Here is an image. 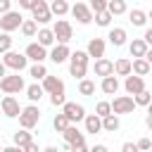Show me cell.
<instances>
[{
    "label": "cell",
    "instance_id": "1",
    "mask_svg": "<svg viewBox=\"0 0 152 152\" xmlns=\"http://www.w3.org/2000/svg\"><path fill=\"white\" fill-rule=\"evenodd\" d=\"M62 138H64V147L71 150V152H86L88 145H86V133L78 131L76 124H69L64 131H62Z\"/></svg>",
    "mask_w": 152,
    "mask_h": 152
},
{
    "label": "cell",
    "instance_id": "2",
    "mask_svg": "<svg viewBox=\"0 0 152 152\" xmlns=\"http://www.w3.org/2000/svg\"><path fill=\"white\" fill-rule=\"evenodd\" d=\"M19 126L21 128H36L38 126V121H40V107H38V102H28L26 107H21V112H19Z\"/></svg>",
    "mask_w": 152,
    "mask_h": 152
},
{
    "label": "cell",
    "instance_id": "3",
    "mask_svg": "<svg viewBox=\"0 0 152 152\" xmlns=\"http://www.w3.org/2000/svg\"><path fill=\"white\" fill-rule=\"evenodd\" d=\"M24 88H26V83H24V76H19V71L5 74V76L0 78V90H2V93H10V95H19Z\"/></svg>",
    "mask_w": 152,
    "mask_h": 152
},
{
    "label": "cell",
    "instance_id": "4",
    "mask_svg": "<svg viewBox=\"0 0 152 152\" xmlns=\"http://www.w3.org/2000/svg\"><path fill=\"white\" fill-rule=\"evenodd\" d=\"M2 64L7 66V69H12V71H24L26 66H28V59H26V55L24 52H17V50H7V52H2Z\"/></svg>",
    "mask_w": 152,
    "mask_h": 152
},
{
    "label": "cell",
    "instance_id": "5",
    "mask_svg": "<svg viewBox=\"0 0 152 152\" xmlns=\"http://www.w3.org/2000/svg\"><path fill=\"white\" fill-rule=\"evenodd\" d=\"M109 107H112V114H116V116H124V114H133L135 112V102H133V95H116L112 102H109Z\"/></svg>",
    "mask_w": 152,
    "mask_h": 152
},
{
    "label": "cell",
    "instance_id": "6",
    "mask_svg": "<svg viewBox=\"0 0 152 152\" xmlns=\"http://www.w3.org/2000/svg\"><path fill=\"white\" fill-rule=\"evenodd\" d=\"M52 33H55V43H71V38H74V26H71V21H66V19H57L55 24H52Z\"/></svg>",
    "mask_w": 152,
    "mask_h": 152
},
{
    "label": "cell",
    "instance_id": "7",
    "mask_svg": "<svg viewBox=\"0 0 152 152\" xmlns=\"http://www.w3.org/2000/svg\"><path fill=\"white\" fill-rule=\"evenodd\" d=\"M21 12L19 10H7L0 14V31L5 33H12V31H19V24H21Z\"/></svg>",
    "mask_w": 152,
    "mask_h": 152
},
{
    "label": "cell",
    "instance_id": "8",
    "mask_svg": "<svg viewBox=\"0 0 152 152\" xmlns=\"http://www.w3.org/2000/svg\"><path fill=\"white\" fill-rule=\"evenodd\" d=\"M28 12H31V19H33L36 24H40V26H45V24L52 21V12H50V7H48L45 0H36Z\"/></svg>",
    "mask_w": 152,
    "mask_h": 152
},
{
    "label": "cell",
    "instance_id": "9",
    "mask_svg": "<svg viewBox=\"0 0 152 152\" xmlns=\"http://www.w3.org/2000/svg\"><path fill=\"white\" fill-rule=\"evenodd\" d=\"M69 14H71L81 26L93 24V10L88 7V2H76V5H71V7H69Z\"/></svg>",
    "mask_w": 152,
    "mask_h": 152
},
{
    "label": "cell",
    "instance_id": "10",
    "mask_svg": "<svg viewBox=\"0 0 152 152\" xmlns=\"http://www.w3.org/2000/svg\"><path fill=\"white\" fill-rule=\"evenodd\" d=\"M59 109H62V114H64L71 124H78V121H83V116H86V107H83L81 102H69V100H64V104H62Z\"/></svg>",
    "mask_w": 152,
    "mask_h": 152
},
{
    "label": "cell",
    "instance_id": "11",
    "mask_svg": "<svg viewBox=\"0 0 152 152\" xmlns=\"http://www.w3.org/2000/svg\"><path fill=\"white\" fill-rule=\"evenodd\" d=\"M0 112H2L7 119H17L19 112H21V104H19V100H17L14 95L5 93V97H0Z\"/></svg>",
    "mask_w": 152,
    "mask_h": 152
},
{
    "label": "cell",
    "instance_id": "12",
    "mask_svg": "<svg viewBox=\"0 0 152 152\" xmlns=\"http://www.w3.org/2000/svg\"><path fill=\"white\" fill-rule=\"evenodd\" d=\"M107 43L114 45V48H124L128 43V31L124 26H109L107 31Z\"/></svg>",
    "mask_w": 152,
    "mask_h": 152
},
{
    "label": "cell",
    "instance_id": "13",
    "mask_svg": "<svg viewBox=\"0 0 152 152\" xmlns=\"http://www.w3.org/2000/svg\"><path fill=\"white\" fill-rule=\"evenodd\" d=\"M69 43H55V45H50V50H48V59H52L55 64H64L66 59H69Z\"/></svg>",
    "mask_w": 152,
    "mask_h": 152
},
{
    "label": "cell",
    "instance_id": "14",
    "mask_svg": "<svg viewBox=\"0 0 152 152\" xmlns=\"http://www.w3.org/2000/svg\"><path fill=\"white\" fill-rule=\"evenodd\" d=\"M24 55H26L28 62H45V59H48V48H43L38 40H33V43L26 45Z\"/></svg>",
    "mask_w": 152,
    "mask_h": 152
},
{
    "label": "cell",
    "instance_id": "15",
    "mask_svg": "<svg viewBox=\"0 0 152 152\" xmlns=\"http://www.w3.org/2000/svg\"><path fill=\"white\" fill-rule=\"evenodd\" d=\"M142 88H147V86H145V76H138V74L124 76V90H126L128 95H135V93H140Z\"/></svg>",
    "mask_w": 152,
    "mask_h": 152
},
{
    "label": "cell",
    "instance_id": "16",
    "mask_svg": "<svg viewBox=\"0 0 152 152\" xmlns=\"http://www.w3.org/2000/svg\"><path fill=\"white\" fill-rule=\"evenodd\" d=\"M104 50H107V40H104V38H90L88 45H86V52H88V57H93V59L104 57Z\"/></svg>",
    "mask_w": 152,
    "mask_h": 152
},
{
    "label": "cell",
    "instance_id": "17",
    "mask_svg": "<svg viewBox=\"0 0 152 152\" xmlns=\"http://www.w3.org/2000/svg\"><path fill=\"white\" fill-rule=\"evenodd\" d=\"M119 88H121V83H119V78H116L114 74L102 76V81H100V90H102L104 95H116Z\"/></svg>",
    "mask_w": 152,
    "mask_h": 152
},
{
    "label": "cell",
    "instance_id": "18",
    "mask_svg": "<svg viewBox=\"0 0 152 152\" xmlns=\"http://www.w3.org/2000/svg\"><path fill=\"white\" fill-rule=\"evenodd\" d=\"M150 71H152V62H147L145 57H133V59H131V74L147 76Z\"/></svg>",
    "mask_w": 152,
    "mask_h": 152
},
{
    "label": "cell",
    "instance_id": "19",
    "mask_svg": "<svg viewBox=\"0 0 152 152\" xmlns=\"http://www.w3.org/2000/svg\"><path fill=\"white\" fill-rule=\"evenodd\" d=\"M40 86H43L45 95H48V93H55V90H64V81L57 78V76H50V74H45V76L40 78Z\"/></svg>",
    "mask_w": 152,
    "mask_h": 152
},
{
    "label": "cell",
    "instance_id": "20",
    "mask_svg": "<svg viewBox=\"0 0 152 152\" xmlns=\"http://www.w3.org/2000/svg\"><path fill=\"white\" fill-rule=\"evenodd\" d=\"M93 71H95V76H107V74H114V64H112V59H107V57H97L95 59V64H93Z\"/></svg>",
    "mask_w": 152,
    "mask_h": 152
},
{
    "label": "cell",
    "instance_id": "21",
    "mask_svg": "<svg viewBox=\"0 0 152 152\" xmlns=\"http://www.w3.org/2000/svg\"><path fill=\"white\" fill-rule=\"evenodd\" d=\"M83 126H86V133H93V135L102 133V121H100L97 114H86L83 116Z\"/></svg>",
    "mask_w": 152,
    "mask_h": 152
},
{
    "label": "cell",
    "instance_id": "22",
    "mask_svg": "<svg viewBox=\"0 0 152 152\" xmlns=\"http://www.w3.org/2000/svg\"><path fill=\"white\" fill-rule=\"evenodd\" d=\"M24 93H26V97H28V102H40V100H43V95H45V90H43V86H40L38 81H33V83H28V86L24 88Z\"/></svg>",
    "mask_w": 152,
    "mask_h": 152
},
{
    "label": "cell",
    "instance_id": "23",
    "mask_svg": "<svg viewBox=\"0 0 152 152\" xmlns=\"http://www.w3.org/2000/svg\"><path fill=\"white\" fill-rule=\"evenodd\" d=\"M100 121H102V131L104 133H116L119 131V126H121V121H119V116L116 114H104V116H100Z\"/></svg>",
    "mask_w": 152,
    "mask_h": 152
},
{
    "label": "cell",
    "instance_id": "24",
    "mask_svg": "<svg viewBox=\"0 0 152 152\" xmlns=\"http://www.w3.org/2000/svg\"><path fill=\"white\" fill-rule=\"evenodd\" d=\"M33 38H38V43H40L43 48L55 45V33H52V28H48V26H40V28L36 31V36H33Z\"/></svg>",
    "mask_w": 152,
    "mask_h": 152
},
{
    "label": "cell",
    "instance_id": "25",
    "mask_svg": "<svg viewBox=\"0 0 152 152\" xmlns=\"http://www.w3.org/2000/svg\"><path fill=\"white\" fill-rule=\"evenodd\" d=\"M147 48H150V45H147L142 38H133V40L128 43V52H131V57H145Z\"/></svg>",
    "mask_w": 152,
    "mask_h": 152
},
{
    "label": "cell",
    "instance_id": "26",
    "mask_svg": "<svg viewBox=\"0 0 152 152\" xmlns=\"http://www.w3.org/2000/svg\"><path fill=\"white\" fill-rule=\"evenodd\" d=\"M128 21H131L133 26H147V12L140 10V7H133V10L128 12Z\"/></svg>",
    "mask_w": 152,
    "mask_h": 152
},
{
    "label": "cell",
    "instance_id": "27",
    "mask_svg": "<svg viewBox=\"0 0 152 152\" xmlns=\"http://www.w3.org/2000/svg\"><path fill=\"white\" fill-rule=\"evenodd\" d=\"M107 12L112 17H121L128 12V5H126V0H107Z\"/></svg>",
    "mask_w": 152,
    "mask_h": 152
},
{
    "label": "cell",
    "instance_id": "28",
    "mask_svg": "<svg viewBox=\"0 0 152 152\" xmlns=\"http://www.w3.org/2000/svg\"><path fill=\"white\" fill-rule=\"evenodd\" d=\"M114 64V76H128L131 74V57H119Z\"/></svg>",
    "mask_w": 152,
    "mask_h": 152
},
{
    "label": "cell",
    "instance_id": "29",
    "mask_svg": "<svg viewBox=\"0 0 152 152\" xmlns=\"http://www.w3.org/2000/svg\"><path fill=\"white\" fill-rule=\"evenodd\" d=\"M31 140H33V133H28V128H21V131H17V133L12 135V142H14L17 147H21V150H24Z\"/></svg>",
    "mask_w": 152,
    "mask_h": 152
},
{
    "label": "cell",
    "instance_id": "30",
    "mask_svg": "<svg viewBox=\"0 0 152 152\" xmlns=\"http://www.w3.org/2000/svg\"><path fill=\"white\" fill-rule=\"evenodd\" d=\"M78 95H86V97L95 95V81H93V78H88V76L78 78Z\"/></svg>",
    "mask_w": 152,
    "mask_h": 152
},
{
    "label": "cell",
    "instance_id": "31",
    "mask_svg": "<svg viewBox=\"0 0 152 152\" xmlns=\"http://www.w3.org/2000/svg\"><path fill=\"white\" fill-rule=\"evenodd\" d=\"M48 7L52 12V17H66L69 14V2L66 0H52Z\"/></svg>",
    "mask_w": 152,
    "mask_h": 152
},
{
    "label": "cell",
    "instance_id": "32",
    "mask_svg": "<svg viewBox=\"0 0 152 152\" xmlns=\"http://www.w3.org/2000/svg\"><path fill=\"white\" fill-rule=\"evenodd\" d=\"M19 31H21V36H24V38H33V36H36V31H38V24H36L33 19H21Z\"/></svg>",
    "mask_w": 152,
    "mask_h": 152
},
{
    "label": "cell",
    "instance_id": "33",
    "mask_svg": "<svg viewBox=\"0 0 152 152\" xmlns=\"http://www.w3.org/2000/svg\"><path fill=\"white\" fill-rule=\"evenodd\" d=\"M45 74H48V66H45V62H33V64L28 66V76H31L33 81H40Z\"/></svg>",
    "mask_w": 152,
    "mask_h": 152
},
{
    "label": "cell",
    "instance_id": "34",
    "mask_svg": "<svg viewBox=\"0 0 152 152\" xmlns=\"http://www.w3.org/2000/svg\"><path fill=\"white\" fill-rule=\"evenodd\" d=\"M112 19H114V17H112L107 10H102V12H95V14H93V21H95L97 26H102V28H109V26H112Z\"/></svg>",
    "mask_w": 152,
    "mask_h": 152
},
{
    "label": "cell",
    "instance_id": "35",
    "mask_svg": "<svg viewBox=\"0 0 152 152\" xmlns=\"http://www.w3.org/2000/svg\"><path fill=\"white\" fill-rule=\"evenodd\" d=\"M133 102H135V107H150V102H152V93H150L147 88H142L140 93L133 95Z\"/></svg>",
    "mask_w": 152,
    "mask_h": 152
},
{
    "label": "cell",
    "instance_id": "36",
    "mask_svg": "<svg viewBox=\"0 0 152 152\" xmlns=\"http://www.w3.org/2000/svg\"><path fill=\"white\" fill-rule=\"evenodd\" d=\"M88 62H90V57H88L86 50H74V52H69V64H88Z\"/></svg>",
    "mask_w": 152,
    "mask_h": 152
},
{
    "label": "cell",
    "instance_id": "37",
    "mask_svg": "<svg viewBox=\"0 0 152 152\" xmlns=\"http://www.w3.org/2000/svg\"><path fill=\"white\" fill-rule=\"evenodd\" d=\"M88 74V64H69V76H74L76 81L83 78Z\"/></svg>",
    "mask_w": 152,
    "mask_h": 152
},
{
    "label": "cell",
    "instance_id": "38",
    "mask_svg": "<svg viewBox=\"0 0 152 152\" xmlns=\"http://www.w3.org/2000/svg\"><path fill=\"white\" fill-rule=\"evenodd\" d=\"M69 124H71V121H69V119H66L62 112H59V114H55V119H52V128H55L57 133H62V131H64Z\"/></svg>",
    "mask_w": 152,
    "mask_h": 152
},
{
    "label": "cell",
    "instance_id": "39",
    "mask_svg": "<svg viewBox=\"0 0 152 152\" xmlns=\"http://www.w3.org/2000/svg\"><path fill=\"white\" fill-rule=\"evenodd\" d=\"M50 95V104L52 107H62L64 100H66V90H55V93H48Z\"/></svg>",
    "mask_w": 152,
    "mask_h": 152
},
{
    "label": "cell",
    "instance_id": "40",
    "mask_svg": "<svg viewBox=\"0 0 152 152\" xmlns=\"http://www.w3.org/2000/svg\"><path fill=\"white\" fill-rule=\"evenodd\" d=\"M12 43H14V38H12L10 33L0 31V55H2V52H7V50L12 48Z\"/></svg>",
    "mask_w": 152,
    "mask_h": 152
},
{
    "label": "cell",
    "instance_id": "41",
    "mask_svg": "<svg viewBox=\"0 0 152 152\" xmlns=\"http://www.w3.org/2000/svg\"><path fill=\"white\" fill-rule=\"evenodd\" d=\"M109 112H112L109 100H100V102L95 104V114H97V116H104V114H109Z\"/></svg>",
    "mask_w": 152,
    "mask_h": 152
},
{
    "label": "cell",
    "instance_id": "42",
    "mask_svg": "<svg viewBox=\"0 0 152 152\" xmlns=\"http://www.w3.org/2000/svg\"><path fill=\"white\" fill-rule=\"evenodd\" d=\"M88 7L93 10V14L102 12V10H107V0H88Z\"/></svg>",
    "mask_w": 152,
    "mask_h": 152
},
{
    "label": "cell",
    "instance_id": "43",
    "mask_svg": "<svg viewBox=\"0 0 152 152\" xmlns=\"http://www.w3.org/2000/svg\"><path fill=\"white\" fill-rule=\"evenodd\" d=\"M135 147H138V150H152V140H150V138H140V140L135 142Z\"/></svg>",
    "mask_w": 152,
    "mask_h": 152
},
{
    "label": "cell",
    "instance_id": "44",
    "mask_svg": "<svg viewBox=\"0 0 152 152\" xmlns=\"http://www.w3.org/2000/svg\"><path fill=\"white\" fill-rule=\"evenodd\" d=\"M121 152H138V147H135V142H124Z\"/></svg>",
    "mask_w": 152,
    "mask_h": 152
},
{
    "label": "cell",
    "instance_id": "45",
    "mask_svg": "<svg viewBox=\"0 0 152 152\" xmlns=\"http://www.w3.org/2000/svg\"><path fill=\"white\" fill-rule=\"evenodd\" d=\"M7 10H12V0H0V14Z\"/></svg>",
    "mask_w": 152,
    "mask_h": 152
},
{
    "label": "cell",
    "instance_id": "46",
    "mask_svg": "<svg viewBox=\"0 0 152 152\" xmlns=\"http://www.w3.org/2000/svg\"><path fill=\"white\" fill-rule=\"evenodd\" d=\"M17 2H19V7H21V10H31L36 0H17Z\"/></svg>",
    "mask_w": 152,
    "mask_h": 152
},
{
    "label": "cell",
    "instance_id": "47",
    "mask_svg": "<svg viewBox=\"0 0 152 152\" xmlns=\"http://www.w3.org/2000/svg\"><path fill=\"white\" fill-rule=\"evenodd\" d=\"M142 40H145L147 45H152V28H145V33H142Z\"/></svg>",
    "mask_w": 152,
    "mask_h": 152
},
{
    "label": "cell",
    "instance_id": "48",
    "mask_svg": "<svg viewBox=\"0 0 152 152\" xmlns=\"http://www.w3.org/2000/svg\"><path fill=\"white\" fill-rule=\"evenodd\" d=\"M24 150H26V152H38L40 147H38V142H36V140H31V142H28V145H26Z\"/></svg>",
    "mask_w": 152,
    "mask_h": 152
},
{
    "label": "cell",
    "instance_id": "49",
    "mask_svg": "<svg viewBox=\"0 0 152 152\" xmlns=\"http://www.w3.org/2000/svg\"><path fill=\"white\" fill-rule=\"evenodd\" d=\"M93 152H107V145L97 142V145H93Z\"/></svg>",
    "mask_w": 152,
    "mask_h": 152
},
{
    "label": "cell",
    "instance_id": "50",
    "mask_svg": "<svg viewBox=\"0 0 152 152\" xmlns=\"http://www.w3.org/2000/svg\"><path fill=\"white\" fill-rule=\"evenodd\" d=\"M145 126H147V128H152V114H147V116H145Z\"/></svg>",
    "mask_w": 152,
    "mask_h": 152
},
{
    "label": "cell",
    "instance_id": "51",
    "mask_svg": "<svg viewBox=\"0 0 152 152\" xmlns=\"http://www.w3.org/2000/svg\"><path fill=\"white\" fill-rule=\"evenodd\" d=\"M5 74H7V66H5V64H2V59H0V78H2Z\"/></svg>",
    "mask_w": 152,
    "mask_h": 152
},
{
    "label": "cell",
    "instance_id": "52",
    "mask_svg": "<svg viewBox=\"0 0 152 152\" xmlns=\"http://www.w3.org/2000/svg\"><path fill=\"white\" fill-rule=\"evenodd\" d=\"M0 150H2V145H0Z\"/></svg>",
    "mask_w": 152,
    "mask_h": 152
}]
</instances>
